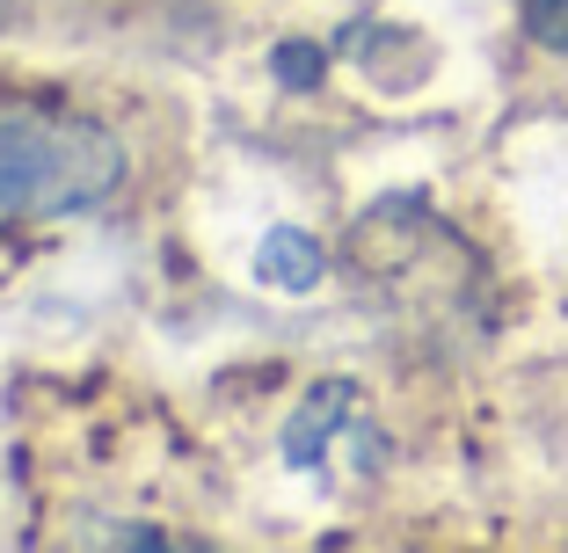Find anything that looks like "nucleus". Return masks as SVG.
Returning <instances> with one entry per match:
<instances>
[{
  "mask_svg": "<svg viewBox=\"0 0 568 553\" xmlns=\"http://www.w3.org/2000/svg\"><path fill=\"white\" fill-rule=\"evenodd\" d=\"M124 183V146L88 117L0 102V226L95 212Z\"/></svg>",
  "mask_w": 568,
  "mask_h": 553,
  "instance_id": "obj_1",
  "label": "nucleus"
},
{
  "mask_svg": "<svg viewBox=\"0 0 568 553\" xmlns=\"http://www.w3.org/2000/svg\"><path fill=\"white\" fill-rule=\"evenodd\" d=\"M255 277L270 291H314L321 285V240L306 226H270L255 248Z\"/></svg>",
  "mask_w": 568,
  "mask_h": 553,
  "instance_id": "obj_2",
  "label": "nucleus"
},
{
  "mask_svg": "<svg viewBox=\"0 0 568 553\" xmlns=\"http://www.w3.org/2000/svg\"><path fill=\"white\" fill-rule=\"evenodd\" d=\"M343 416H351V386H343V379L314 386V393H306V408L284 422V459H292V467H314L321 444L343 430Z\"/></svg>",
  "mask_w": 568,
  "mask_h": 553,
  "instance_id": "obj_3",
  "label": "nucleus"
},
{
  "mask_svg": "<svg viewBox=\"0 0 568 553\" xmlns=\"http://www.w3.org/2000/svg\"><path fill=\"white\" fill-rule=\"evenodd\" d=\"M321 66H328V51L306 44V37H292V44H277V59H270V73H277V88H292V95H306V88L321 81Z\"/></svg>",
  "mask_w": 568,
  "mask_h": 553,
  "instance_id": "obj_4",
  "label": "nucleus"
},
{
  "mask_svg": "<svg viewBox=\"0 0 568 553\" xmlns=\"http://www.w3.org/2000/svg\"><path fill=\"white\" fill-rule=\"evenodd\" d=\"M525 30H532V44L568 51V0H525Z\"/></svg>",
  "mask_w": 568,
  "mask_h": 553,
  "instance_id": "obj_5",
  "label": "nucleus"
}]
</instances>
